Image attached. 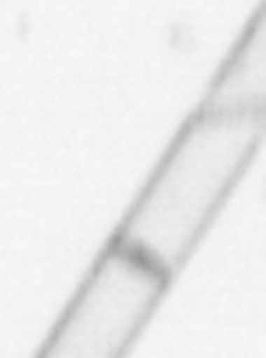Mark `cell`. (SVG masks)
<instances>
[{"label": "cell", "instance_id": "3957f363", "mask_svg": "<svg viewBox=\"0 0 266 358\" xmlns=\"http://www.w3.org/2000/svg\"><path fill=\"white\" fill-rule=\"evenodd\" d=\"M200 107L266 116V0H260L232 52L220 64Z\"/></svg>", "mask_w": 266, "mask_h": 358}, {"label": "cell", "instance_id": "7a4b0ae2", "mask_svg": "<svg viewBox=\"0 0 266 358\" xmlns=\"http://www.w3.org/2000/svg\"><path fill=\"white\" fill-rule=\"evenodd\" d=\"M174 275L127 245L110 240L87 272L52 335L41 347L47 358H119L136 344L160 309Z\"/></svg>", "mask_w": 266, "mask_h": 358}, {"label": "cell", "instance_id": "6da1fadb", "mask_svg": "<svg viewBox=\"0 0 266 358\" xmlns=\"http://www.w3.org/2000/svg\"><path fill=\"white\" fill-rule=\"evenodd\" d=\"M266 116L203 110L180 127L113 234L176 275L258 156Z\"/></svg>", "mask_w": 266, "mask_h": 358}]
</instances>
